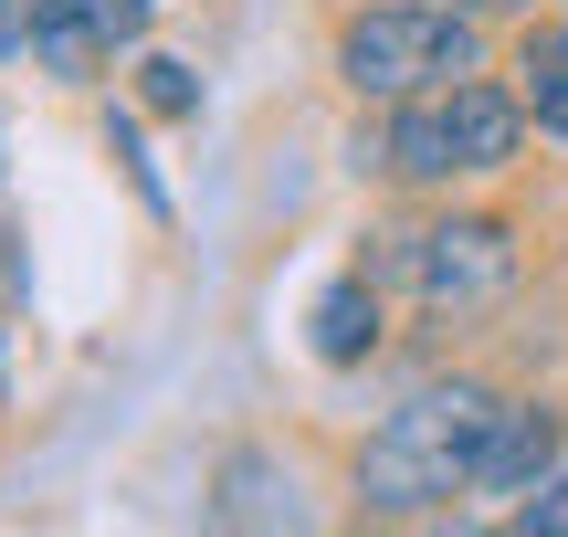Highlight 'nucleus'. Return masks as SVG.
Segmentation results:
<instances>
[{"instance_id":"obj_1","label":"nucleus","mask_w":568,"mask_h":537,"mask_svg":"<svg viewBox=\"0 0 568 537\" xmlns=\"http://www.w3.org/2000/svg\"><path fill=\"white\" fill-rule=\"evenodd\" d=\"M506 422V401L485 379H432L410 391L379 433L358 443V506L368 517H443L485 485V443Z\"/></svg>"},{"instance_id":"obj_2","label":"nucleus","mask_w":568,"mask_h":537,"mask_svg":"<svg viewBox=\"0 0 568 537\" xmlns=\"http://www.w3.org/2000/svg\"><path fill=\"white\" fill-rule=\"evenodd\" d=\"M474 53H485L474 42V11H453V0H368L337 32V74L368 105H410L432 84H464Z\"/></svg>"},{"instance_id":"obj_3","label":"nucleus","mask_w":568,"mask_h":537,"mask_svg":"<svg viewBox=\"0 0 568 537\" xmlns=\"http://www.w3.org/2000/svg\"><path fill=\"white\" fill-rule=\"evenodd\" d=\"M516 138H527V105L495 95V84H432V95H410L400 116L379 126V169L410 190H453V180H485V169L516 159Z\"/></svg>"},{"instance_id":"obj_4","label":"nucleus","mask_w":568,"mask_h":537,"mask_svg":"<svg viewBox=\"0 0 568 537\" xmlns=\"http://www.w3.org/2000/svg\"><path fill=\"white\" fill-rule=\"evenodd\" d=\"M400 274H410V295L432 316H485V306L516 295V232L485 222V211H453V222L400 243Z\"/></svg>"},{"instance_id":"obj_5","label":"nucleus","mask_w":568,"mask_h":537,"mask_svg":"<svg viewBox=\"0 0 568 537\" xmlns=\"http://www.w3.org/2000/svg\"><path fill=\"white\" fill-rule=\"evenodd\" d=\"M558 443H568V422L548 412V401H506V422H495V443H485V485H474V496H537V485L558 475Z\"/></svg>"},{"instance_id":"obj_6","label":"nucleus","mask_w":568,"mask_h":537,"mask_svg":"<svg viewBox=\"0 0 568 537\" xmlns=\"http://www.w3.org/2000/svg\"><path fill=\"white\" fill-rule=\"evenodd\" d=\"M295 475H284L274 454H222V475H211V527H295Z\"/></svg>"},{"instance_id":"obj_7","label":"nucleus","mask_w":568,"mask_h":537,"mask_svg":"<svg viewBox=\"0 0 568 537\" xmlns=\"http://www.w3.org/2000/svg\"><path fill=\"white\" fill-rule=\"evenodd\" d=\"M305 348H316L326 369H358V358L379 348V285H368V264H347L337 285L316 295V316H305Z\"/></svg>"},{"instance_id":"obj_8","label":"nucleus","mask_w":568,"mask_h":537,"mask_svg":"<svg viewBox=\"0 0 568 537\" xmlns=\"http://www.w3.org/2000/svg\"><path fill=\"white\" fill-rule=\"evenodd\" d=\"M105 53H116V42L95 32V11H84V0H32V63H42L53 84H95Z\"/></svg>"},{"instance_id":"obj_9","label":"nucleus","mask_w":568,"mask_h":537,"mask_svg":"<svg viewBox=\"0 0 568 537\" xmlns=\"http://www.w3.org/2000/svg\"><path fill=\"white\" fill-rule=\"evenodd\" d=\"M516 105H527L548 138H568V21H537L516 42Z\"/></svg>"},{"instance_id":"obj_10","label":"nucleus","mask_w":568,"mask_h":537,"mask_svg":"<svg viewBox=\"0 0 568 537\" xmlns=\"http://www.w3.org/2000/svg\"><path fill=\"white\" fill-rule=\"evenodd\" d=\"M138 105H148V116H169V126H190V116H201V63L148 53L138 63Z\"/></svg>"},{"instance_id":"obj_11","label":"nucleus","mask_w":568,"mask_h":537,"mask_svg":"<svg viewBox=\"0 0 568 537\" xmlns=\"http://www.w3.org/2000/svg\"><path fill=\"white\" fill-rule=\"evenodd\" d=\"M516 537H568V464H558V475L548 485H537V496L527 506H516V517H506Z\"/></svg>"},{"instance_id":"obj_12","label":"nucleus","mask_w":568,"mask_h":537,"mask_svg":"<svg viewBox=\"0 0 568 537\" xmlns=\"http://www.w3.org/2000/svg\"><path fill=\"white\" fill-rule=\"evenodd\" d=\"M105 148H116V159H126V180H138V201H148V211H169L159 169H148V148H138V116H105Z\"/></svg>"},{"instance_id":"obj_13","label":"nucleus","mask_w":568,"mask_h":537,"mask_svg":"<svg viewBox=\"0 0 568 537\" xmlns=\"http://www.w3.org/2000/svg\"><path fill=\"white\" fill-rule=\"evenodd\" d=\"M84 11H95V32H105V42H138L159 0H84Z\"/></svg>"},{"instance_id":"obj_14","label":"nucleus","mask_w":568,"mask_h":537,"mask_svg":"<svg viewBox=\"0 0 568 537\" xmlns=\"http://www.w3.org/2000/svg\"><path fill=\"white\" fill-rule=\"evenodd\" d=\"M0 53H32V11L21 0H0Z\"/></svg>"},{"instance_id":"obj_15","label":"nucleus","mask_w":568,"mask_h":537,"mask_svg":"<svg viewBox=\"0 0 568 537\" xmlns=\"http://www.w3.org/2000/svg\"><path fill=\"white\" fill-rule=\"evenodd\" d=\"M453 11H516V0H453Z\"/></svg>"},{"instance_id":"obj_16","label":"nucleus","mask_w":568,"mask_h":537,"mask_svg":"<svg viewBox=\"0 0 568 537\" xmlns=\"http://www.w3.org/2000/svg\"><path fill=\"white\" fill-rule=\"evenodd\" d=\"M0 169H11V138H0Z\"/></svg>"},{"instance_id":"obj_17","label":"nucleus","mask_w":568,"mask_h":537,"mask_svg":"<svg viewBox=\"0 0 568 537\" xmlns=\"http://www.w3.org/2000/svg\"><path fill=\"white\" fill-rule=\"evenodd\" d=\"M0 401H11V369H0Z\"/></svg>"}]
</instances>
